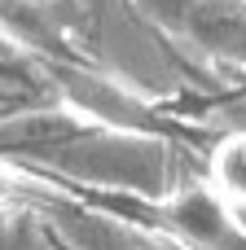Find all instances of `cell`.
<instances>
[{
    "instance_id": "obj_1",
    "label": "cell",
    "mask_w": 246,
    "mask_h": 250,
    "mask_svg": "<svg viewBox=\"0 0 246 250\" xmlns=\"http://www.w3.org/2000/svg\"><path fill=\"white\" fill-rule=\"evenodd\" d=\"M0 158L66 193L163 198L189 180L176 136L101 123L57 101L0 114Z\"/></svg>"
},
{
    "instance_id": "obj_2",
    "label": "cell",
    "mask_w": 246,
    "mask_h": 250,
    "mask_svg": "<svg viewBox=\"0 0 246 250\" xmlns=\"http://www.w3.org/2000/svg\"><path fill=\"white\" fill-rule=\"evenodd\" d=\"M167 242L185 250H246V211L211 189V180H180L163 198H136V193H79Z\"/></svg>"
},
{
    "instance_id": "obj_3",
    "label": "cell",
    "mask_w": 246,
    "mask_h": 250,
    "mask_svg": "<svg viewBox=\"0 0 246 250\" xmlns=\"http://www.w3.org/2000/svg\"><path fill=\"white\" fill-rule=\"evenodd\" d=\"M194 57L246 70V0H123Z\"/></svg>"
},
{
    "instance_id": "obj_4",
    "label": "cell",
    "mask_w": 246,
    "mask_h": 250,
    "mask_svg": "<svg viewBox=\"0 0 246 250\" xmlns=\"http://www.w3.org/2000/svg\"><path fill=\"white\" fill-rule=\"evenodd\" d=\"M62 193L66 189L48 185L40 193L35 211L48 215V224L66 237L70 250H185L150 229H141V224H132V220H123V215H114V211H106V207H97V202H88V198H79V193L75 198H62Z\"/></svg>"
},
{
    "instance_id": "obj_5",
    "label": "cell",
    "mask_w": 246,
    "mask_h": 250,
    "mask_svg": "<svg viewBox=\"0 0 246 250\" xmlns=\"http://www.w3.org/2000/svg\"><path fill=\"white\" fill-rule=\"evenodd\" d=\"M207 180L220 198H229L238 211H246V127L224 132L207 154Z\"/></svg>"
},
{
    "instance_id": "obj_6",
    "label": "cell",
    "mask_w": 246,
    "mask_h": 250,
    "mask_svg": "<svg viewBox=\"0 0 246 250\" xmlns=\"http://www.w3.org/2000/svg\"><path fill=\"white\" fill-rule=\"evenodd\" d=\"M44 189H48V180H40V176L22 171L18 163L0 158V211H13V207H22V202L35 207Z\"/></svg>"
},
{
    "instance_id": "obj_7",
    "label": "cell",
    "mask_w": 246,
    "mask_h": 250,
    "mask_svg": "<svg viewBox=\"0 0 246 250\" xmlns=\"http://www.w3.org/2000/svg\"><path fill=\"white\" fill-rule=\"evenodd\" d=\"M4 229H9V211H0V250H26L22 233H4Z\"/></svg>"
},
{
    "instance_id": "obj_8",
    "label": "cell",
    "mask_w": 246,
    "mask_h": 250,
    "mask_svg": "<svg viewBox=\"0 0 246 250\" xmlns=\"http://www.w3.org/2000/svg\"><path fill=\"white\" fill-rule=\"evenodd\" d=\"M0 57H22V53H18V48H13V44H9V40L0 35Z\"/></svg>"
}]
</instances>
